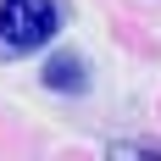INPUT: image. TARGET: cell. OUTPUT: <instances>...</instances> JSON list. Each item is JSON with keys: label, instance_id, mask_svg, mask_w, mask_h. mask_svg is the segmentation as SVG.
<instances>
[{"label": "cell", "instance_id": "cell-2", "mask_svg": "<svg viewBox=\"0 0 161 161\" xmlns=\"http://www.w3.org/2000/svg\"><path fill=\"white\" fill-rule=\"evenodd\" d=\"M39 78H45V89H61V95H72V89H89V67H83L78 56H50Z\"/></svg>", "mask_w": 161, "mask_h": 161}, {"label": "cell", "instance_id": "cell-1", "mask_svg": "<svg viewBox=\"0 0 161 161\" xmlns=\"http://www.w3.org/2000/svg\"><path fill=\"white\" fill-rule=\"evenodd\" d=\"M56 0H0V39L11 50H39L56 39Z\"/></svg>", "mask_w": 161, "mask_h": 161}]
</instances>
